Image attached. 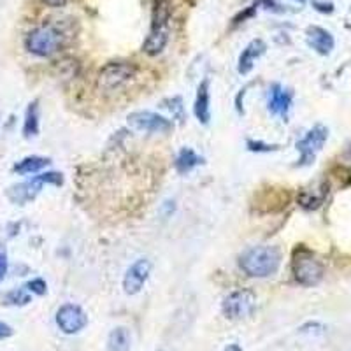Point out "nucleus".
<instances>
[{"label":"nucleus","mask_w":351,"mask_h":351,"mask_svg":"<svg viewBox=\"0 0 351 351\" xmlns=\"http://www.w3.org/2000/svg\"><path fill=\"white\" fill-rule=\"evenodd\" d=\"M281 253L276 246H253L241 255L239 265L250 278H269L280 269Z\"/></svg>","instance_id":"obj_1"},{"label":"nucleus","mask_w":351,"mask_h":351,"mask_svg":"<svg viewBox=\"0 0 351 351\" xmlns=\"http://www.w3.org/2000/svg\"><path fill=\"white\" fill-rule=\"evenodd\" d=\"M291 272H293L297 283L302 287H316L324 280V265L316 258L315 253L307 250L306 246H299L293 252Z\"/></svg>","instance_id":"obj_3"},{"label":"nucleus","mask_w":351,"mask_h":351,"mask_svg":"<svg viewBox=\"0 0 351 351\" xmlns=\"http://www.w3.org/2000/svg\"><path fill=\"white\" fill-rule=\"evenodd\" d=\"M51 164V160L44 158V156H27V158L20 160L14 167H12V172H16L20 176L27 174H36V172L43 171L44 167H48Z\"/></svg>","instance_id":"obj_17"},{"label":"nucleus","mask_w":351,"mask_h":351,"mask_svg":"<svg viewBox=\"0 0 351 351\" xmlns=\"http://www.w3.org/2000/svg\"><path fill=\"white\" fill-rule=\"evenodd\" d=\"M39 134V104L37 100L30 102L25 112V123H23V136L25 137H36Z\"/></svg>","instance_id":"obj_19"},{"label":"nucleus","mask_w":351,"mask_h":351,"mask_svg":"<svg viewBox=\"0 0 351 351\" xmlns=\"http://www.w3.org/2000/svg\"><path fill=\"white\" fill-rule=\"evenodd\" d=\"M256 307V297L250 290H236L225 297L221 304V311L227 318L241 319L246 316L253 315Z\"/></svg>","instance_id":"obj_7"},{"label":"nucleus","mask_w":351,"mask_h":351,"mask_svg":"<svg viewBox=\"0 0 351 351\" xmlns=\"http://www.w3.org/2000/svg\"><path fill=\"white\" fill-rule=\"evenodd\" d=\"M328 139V128L324 125H315L311 130L306 132V136L297 141V152H299V167H306L315 162L316 155L322 152Z\"/></svg>","instance_id":"obj_6"},{"label":"nucleus","mask_w":351,"mask_h":351,"mask_svg":"<svg viewBox=\"0 0 351 351\" xmlns=\"http://www.w3.org/2000/svg\"><path fill=\"white\" fill-rule=\"evenodd\" d=\"M11 335L12 328L8 324H4V322H0V339H5V337H11Z\"/></svg>","instance_id":"obj_27"},{"label":"nucleus","mask_w":351,"mask_h":351,"mask_svg":"<svg viewBox=\"0 0 351 351\" xmlns=\"http://www.w3.org/2000/svg\"><path fill=\"white\" fill-rule=\"evenodd\" d=\"M160 351H162V350H160Z\"/></svg>","instance_id":"obj_31"},{"label":"nucleus","mask_w":351,"mask_h":351,"mask_svg":"<svg viewBox=\"0 0 351 351\" xmlns=\"http://www.w3.org/2000/svg\"><path fill=\"white\" fill-rule=\"evenodd\" d=\"M88 324L86 313L76 304H64L56 311V325L64 334H77L83 330Z\"/></svg>","instance_id":"obj_9"},{"label":"nucleus","mask_w":351,"mask_h":351,"mask_svg":"<svg viewBox=\"0 0 351 351\" xmlns=\"http://www.w3.org/2000/svg\"><path fill=\"white\" fill-rule=\"evenodd\" d=\"M43 2L49 8H64L69 4V0H43Z\"/></svg>","instance_id":"obj_28"},{"label":"nucleus","mask_w":351,"mask_h":351,"mask_svg":"<svg viewBox=\"0 0 351 351\" xmlns=\"http://www.w3.org/2000/svg\"><path fill=\"white\" fill-rule=\"evenodd\" d=\"M313 5H315L316 11L325 12V14H330V12H334V4H332V2H318V0H315V2H313Z\"/></svg>","instance_id":"obj_26"},{"label":"nucleus","mask_w":351,"mask_h":351,"mask_svg":"<svg viewBox=\"0 0 351 351\" xmlns=\"http://www.w3.org/2000/svg\"><path fill=\"white\" fill-rule=\"evenodd\" d=\"M327 192L328 190L325 184L318 190H313V192L311 190H302L299 195V204L304 209H318L327 197Z\"/></svg>","instance_id":"obj_20"},{"label":"nucleus","mask_w":351,"mask_h":351,"mask_svg":"<svg viewBox=\"0 0 351 351\" xmlns=\"http://www.w3.org/2000/svg\"><path fill=\"white\" fill-rule=\"evenodd\" d=\"M225 351H243V350H241L237 344H228V346L225 348Z\"/></svg>","instance_id":"obj_29"},{"label":"nucleus","mask_w":351,"mask_h":351,"mask_svg":"<svg viewBox=\"0 0 351 351\" xmlns=\"http://www.w3.org/2000/svg\"><path fill=\"white\" fill-rule=\"evenodd\" d=\"M30 300H32L30 299V293H28V290H23V288L8 291L4 297L5 306H27Z\"/></svg>","instance_id":"obj_22"},{"label":"nucleus","mask_w":351,"mask_h":351,"mask_svg":"<svg viewBox=\"0 0 351 351\" xmlns=\"http://www.w3.org/2000/svg\"><path fill=\"white\" fill-rule=\"evenodd\" d=\"M62 183H64L62 174H58V172H44V174L32 178L30 181H25V183L9 188L8 197L11 202L23 206V204L36 199V195L43 190L44 184H58L60 186Z\"/></svg>","instance_id":"obj_5"},{"label":"nucleus","mask_w":351,"mask_h":351,"mask_svg":"<svg viewBox=\"0 0 351 351\" xmlns=\"http://www.w3.org/2000/svg\"><path fill=\"white\" fill-rule=\"evenodd\" d=\"M128 125L134 130L148 134H167L172 130V121L152 111H136L128 114Z\"/></svg>","instance_id":"obj_8"},{"label":"nucleus","mask_w":351,"mask_h":351,"mask_svg":"<svg viewBox=\"0 0 351 351\" xmlns=\"http://www.w3.org/2000/svg\"><path fill=\"white\" fill-rule=\"evenodd\" d=\"M307 46L311 49H315L318 55H330V51L334 49L335 40L332 37V34L328 30L322 27H309L306 34Z\"/></svg>","instance_id":"obj_12"},{"label":"nucleus","mask_w":351,"mask_h":351,"mask_svg":"<svg viewBox=\"0 0 351 351\" xmlns=\"http://www.w3.org/2000/svg\"><path fill=\"white\" fill-rule=\"evenodd\" d=\"M65 44V36L60 28L53 23H44L34 28L25 39V46L32 55L36 56H53L60 51Z\"/></svg>","instance_id":"obj_2"},{"label":"nucleus","mask_w":351,"mask_h":351,"mask_svg":"<svg viewBox=\"0 0 351 351\" xmlns=\"http://www.w3.org/2000/svg\"><path fill=\"white\" fill-rule=\"evenodd\" d=\"M172 14V0H153L152 28H167Z\"/></svg>","instance_id":"obj_16"},{"label":"nucleus","mask_w":351,"mask_h":351,"mask_svg":"<svg viewBox=\"0 0 351 351\" xmlns=\"http://www.w3.org/2000/svg\"><path fill=\"white\" fill-rule=\"evenodd\" d=\"M265 49H267V44L263 43L262 39H253L252 43L247 44L239 56V64H237L239 74H250L252 69L255 67V62L265 53Z\"/></svg>","instance_id":"obj_13"},{"label":"nucleus","mask_w":351,"mask_h":351,"mask_svg":"<svg viewBox=\"0 0 351 351\" xmlns=\"http://www.w3.org/2000/svg\"><path fill=\"white\" fill-rule=\"evenodd\" d=\"M149 272H152V262L148 258H137L127 269V272L123 276L125 293H128V295L139 293L144 285H146V281H148Z\"/></svg>","instance_id":"obj_10"},{"label":"nucleus","mask_w":351,"mask_h":351,"mask_svg":"<svg viewBox=\"0 0 351 351\" xmlns=\"http://www.w3.org/2000/svg\"><path fill=\"white\" fill-rule=\"evenodd\" d=\"M169 43L167 28H152L143 43V51L149 56H156L164 51Z\"/></svg>","instance_id":"obj_15"},{"label":"nucleus","mask_w":351,"mask_h":351,"mask_svg":"<svg viewBox=\"0 0 351 351\" xmlns=\"http://www.w3.org/2000/svg\"><path fill=\"white\" fill-rule=\"evenodd\" d=\"M25 288H27L28 291L36 293V295H44V293H46V290H48V287H46V281L40 280V278L28 281V283L25 285Z\"/></svg>","instance_id":"obj_23"},{"label":"nucleus","mask_w":351,"mask_h":351,"mask_svg":"<svg viewBox=\"0 0 351 351\" xmlns=\"http://www.w3.org/2000/svg\"><path fill=\"white\" fill-rule=\"evenodd\" d=\"M211 95H209V80H204L202 83L197 88V97H195V111L197 120L200 123L208 125L211 120Z\"/></svg>","instance_id":"obj_14"},{"label":"nucleus","mask_w":351,"mask_h":351,"mask_svg":"<svg viewBox=\"0 0 351 351\" xmlns=\"http://www.w3.org/2000/svg\"><path fill=\"white\" fill-rule=\"evenodd\" d=\"M256 8H258V4H253V5H250V8H246L244 9V11H241L239 14H237L236 18H234V25H241V23H244V21L246 20H250V18H253L255 16V12H256Z\"/></svg>","instance_id":"obj_24"},{"label":"nucleus","mask_w":351,"mask_h":351,"mask_svg":"<svg viewBox=\"0 0 351 351\" xmlns=\"http://www.w3.org/2000/svg\"><path fill=\"white\" fill-rule=\"evenodd\" d=\"M295 2H300V4H304V2H306V0H295Z\"/></svg>","instance_id":"obj_30"},{"label":"nucleus","mask_w":351,"mask_h":351,"mask_svg":"<svg viewBox=\"0 0 351 351\" xmlns=\"http://www.w3.org/2000/svg\"><path fill=\"white\" fill-rule=\"evenodd\" d=\"M291 99H293V93L290 90L283 88L281 84H272L267 97L269 111L274 116L288 118V112H290L291 108Z\"/></svg>","instance_id":"obj_11"},{"label":"nucleus","mask_w":351,"mask_h":351,"mask_svg":"<svg viewBox=\"0 0 351 351\" xmlns=\"http://www.w3.org/2000/svg\"><path fill=\"white\" fill-rule=\"evenodd\" d=\"M108 351H130V334L127 328L118 327L108 337Z\"/></svg>","instance_id":"obj_21"},{"label":"nucleus","mask_w":351,"mask_h":351,"mask_svg":"<svg viewBox=\"0 0 351 351\" xmlns=\"http://www.w3.org/2000/svg\"><path fill=\"white\" fill-rule=\"evenodd\" d=\"M200 164H202V158L192 148H183L176 158V171L180 174H186Z\"/></svg>","instance_id":"obj_18"},{"label":"nucleus","mask_w":351,"mask_h":351,"mask_svg":"<svg viewBox=\"0 0 351 351\" xmlns=\"http://www.w3.org/2000/svg\"><path fill=\"white\" fill-rule=\"evenodd\" d=\"M137 67L132 62H109L97 74V88L100 92L111 93L134 80Z\"/></svg>","instance_id":"obj_4"},{"label":"nucleus","mask_w":351,"mask_h":351,"mask_svg":"<svg viewBox=\"0 0 351 351\" xmlns=\"http://www.w3.org/2000/svg\"><path fill=\"white\" fill-rule=\"evenodd\" d=\"M8 255H5L4 250H0V283L5 280V274H8Z\"/></svg>","instance_id":"obj_25"}]
</instances>
